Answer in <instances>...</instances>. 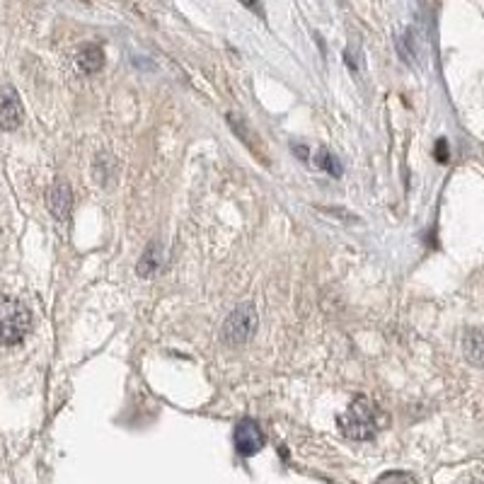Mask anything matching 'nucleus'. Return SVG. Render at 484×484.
Returning <instances> with one entry per match:
<instances>
[{"mask_svg": "<svg viewBox=\"0 0 484 484\" xmlns=\"http://www.w3.org/2000/svg\"><path fill=\"white\" fill-rule=\"evenodd\" d=\"M339 429L351 441H371L378 433V409L368 398H356L339 416Z\"/></svg>", "mask_w": 484, "mask_h": 484, "instance_id": "obj_1", "label": "nucleus"}, {"mask_svg": "<svg viewBox=\"0 0 484 484\" xmlns=\"http://www.w3.org/2000/svg\"><path fill=\"white\" fill-rule=\"evenodd\" d=\"M32 312L18 298H0V344L15 346L29 335Z\"/></svg>", "mask_w": 484, "mask_h": 484, "instance_id": "obj_2", "label": "nucleus"}, {"mask_svg": "<svg viewBox=\"0 0 484 484\" xmlns=\"http://www.w3.org/2000/svg\"><path fill=\"white\" fill-rule=\"evenodd\" d=\"M254 329H257V311L252 302H242L225 318L221 327V342L225 346H245L254 337Z\"/></svg>", "mask_w": 484, "mask_h": 484, "instance_id": "obj_3", "label": "nucleus"}, {"mask_svg": "<svg viewBox=\"0 0 484 484\" xmlns=\"http://www.w3.org/2000/svg\"><path fill=\"white\" fill-rule=\"evenodd\" d=\"M25 119V109L20 102L18 90L12 85L0 87V129L15 131Z\"/></svg>", "mask_w": 484, "mask_h": 484, "instance_id": "obj_4", "label": "nucleus"}, {"mask_svg": "<svg viewBox=\"0 0 484 484\" xmlns=\"http://www.w3.org/2000/svg\"><path fill=\"white\" fill-rule=\"evenodd\" d=\"M235 448L245 458L260 453L264 448V433H262L260 424L252 422V419H242L238 424V429H235Z\"/></svg>", "mask_w": 484, "mask_h": 484, "instance_id": "obj_5", "label": "nucleus"}, {"mask_svg": "<svg viewBox=\"0 0 484 484\" xmlns=\"http://www.w3.org/2000/svg\"><path fill=\"white\" fill-rule=\"evenodd\" d=\"M46 204L56 221H69L70 208H73V194L66 182H53L46 191Z\"/></svg>", "mask_w": 484, "mask_h": 484, "instance_id": "obj_6", "label": "nucleus"}, {"mask_svg": "<svg viewBox=\"0 0 484 484\" xmlns=\"http://www.w3.org/2000/svg\"><path fill=\"white\" fill-rule=\"evenodd\" d=\"M463 354L472 366L484 368V327L467 329L463 337Z\"/></svg>", "mask_w": 484, "mask_h": 484, "instance_id": "obj_7", "label": "nucleus"}, {"mask_svg": "<svg viewBox=\"0 0 484 484\" xmlns=\"http://www.w3.org/2000/svg\"><path fill=\"white\" fill-rule=\"evenodd\" d=\"M76 63H78V69L83 70V73H97V70H102L104 66V53L102 49L97 46V44H87V46H83L78 52V56H76Z\"/></svg>", "mask_w": 484, "mask_h": 484, "instance_id": "obj_8", "label": "nucleus"}, {"mask_svg": "<svg viewBox=\"0 0 484 484\" xmlns=\"http://www.w3.org/2000/svg\"><path fill=\"white\" fill-rule=\"evenodd\" d=\"M160 264H163V247H160L157 242H150V245L146 247V252L141 254L139 277L150 278L153 274H156L157 269H160Z\"/></svg>", "mask_w": 484, "mask_h": 484, "instance_id": "obj_9", "label": "nucleus"}, {"mask_svg": "<svg viewBox=\"0 0 484 484\" xmlns=\"http://www.w3.org/2000/svg\"><path fill=\"white\" fill-rule=\"evenodd\" d=\"M312 160H315V165H318V167H322L325 173L335 174V177H339V174H342V167H339V160L335 156H332L329 150H325V148H322V150H318Z\"/></svg>", "mask_w": 484, "mask_h": 484, "instance_id": "obj_10", "label": "nucleus"}, {"mask_svg": "<svg viewBox=\"0 0 484 484\" xmlns=\"http://www.w3.org/2000/svg\"><path fill=\"white\" fill-rule=\"evenodd\" d=\"M375 484H419L416 477L412 472H402V470H395V472H385V475L378 477Z\"/></svg>", "mask_w": 484, "mask_h": 484, "instance_id": "obj_11", "label": "nucleus"}, {"mask_svg": "<svg viewBox=\"0 0 484 484\" xmlns=\"http://www.w3.org/2000/svg\"><path fill=\"white\" fill-rule=\"evenodd\" d=\"M240 3H245V8H250L254 15H260V18H264V8H262L260 0H240Z\"/></svg>", "mask_w": 484, "mask_h": 484, "instance_id": "obj_12", "label": "nucleus"}, {"mask_svg": "<svg viewBox=\"0 0 484 484\" xmlns=\"http://www.w3.org/2000/svg\"><path fill=\"white\" fill-rule=\"evenodd\" d=\"M436 157H439V160H446V141H439V146H436Z\"/></svg>", "mask_w": 484, "mask_h": 484, "instance_id": "obj_13", "label": "nucleus"}, {"mask_svg": "<svg viewBox=\"0 0 484 484\" xmlns=\"http://www.w3.org/2000/svg\"><path fill=\"white\" fill-rule=\"evenodd\" d=\"M472 484H482V482H472Z\"/></svg>", "mask_w": 484, "mask_h": 484, "instance_id": "obj_14", "label": "nucleus"}]
</instances>
